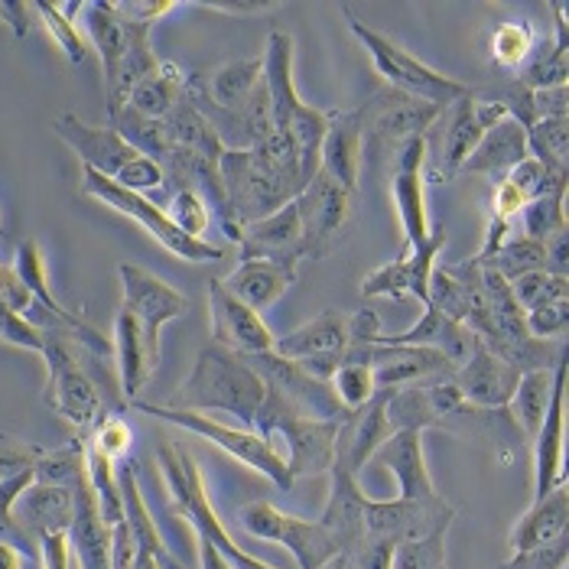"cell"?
Returning a JSON list of instances; mask_svg holds the SVG:
<instances>
[{
    "instance_id": "cell-39",
    "label": "cell",
    "mask_w": 569,
    "mask_h": 569,
    "mask_svg": "<svg viewBox=\"0 0 569 569\" xmlns=\"http://www.w3.org/2000/svg\"><path fill=\"white\" fill-rule=\"evenodd\" d=\"M186 94H189V76L176 62H160V69L150 79L133 88L124 108L147 121H167Z\"/></svg>"
},
{
    "instance_id": "cell-4",
    "label": "cell",
    "mask_w": 569,
    "mask_h": 569,
    "mask_svg": "<svg viewBox=\"0 0 569 569\" xmlns=\"http://www.w3.org/2000/svg\"><path fill=\"white\" fill-rule=\"evenodd\" d=\"M267 400L263 378L248 365V358L221 346H206L199 351L189 378L179 385L170 407L179 410H199V413H234L241 420V430L254 433V420Z\"/></svg>"
},
{
    "instance_id": "cell-56",
    "label": "cell",
    "mask_w": 569,
    "mask_h": 569,
    "mask_svg": "<svg viewBox=\"0 0 569 569\" xmlns=\"http://www.w3.org/2000/svg\"><path fill=\"white\" fill-rule=\"evenodd\" d=\"M567 104H569L567 86L530 91V114H533V121H540V118H567Z\"/></svg>"
},
{
    "instance_id": "cell-1",
    "label": "cell",
    "mask_w": 569,
    "mask_h": 569,
    "mask_svg": "<svg viewBox=\"0 0 569 569\" xmlns=\"http://www.w3.org/2000/svg\"><path fill=\"white\" fill-rule=\"evenodd\" d=\"M221 176V228L238 244L241 228L261 221L293 202L303 189L300 163L293 150H251L224 147L219 160Z\"/></svg>"
},
{
    "instance_id": "cell-21",
    "label": "cell",
    "mask_w": 569,
    "mask_h": 569,
    "mask_svg": "<svg viewBox=\"0 0 569 569\" xmlns=\"http://www.w3.org/2000/svg\"><path fill=\"white\" fill-rule=\"evenodd\" d=\"M297 209H300V224H303V238H307V258L322 261L336 248V241L349 221L351 192L342 182H336L332 176L319 170L300 189Z\"/></svg>"
},
{
    "instance_id": "cell-25",
    "label": "cell",
    "mask_w": 569,
    "mask_h": 569,
    "mask_svg": "<svg viewBox=\"0 0 569 569\" xmlns=\"http://www.w3.org/2000/svg\"><path fill=\"white\" fill-rule=\"evenodd\" d=\"M449 378H452L456 391H459V397L469 407H479V410H508L511 397L518 391L521 371H515L511 365H505L501 358H495L476 339L472 355Z\"/></svg>"
},
{
    "instance_id": "cell-15",
    "label": "cell",
    "mask_w": 569,
    "mask_h": 569,
    "mask_svg": "<svg viewBox=\"0 0 569 569\" xmlns=\"http://www.w3.org/2000/svg\"><path fill=\"white\" fill-rule=\"evenodd\" d=\"M427 137L403 140L391 157V199H395L403 248H417L430 238L433 224L427 212Z\"/></svg>"
},
{
    "instance_id": "cell-55",
    "label": "cell",
    "mask_w": 569,
    "mask_h": 569,
    "mask_svg": "<svg viewBox=\"0 0 569 569\" xmlns=\"http://www.w3.org/2000/svg\"><path fill=\"white\" fill-rule=\"evenodd\" d=\"M395 550H397V543H391V540L365 537V540H361V547L351 553L349 560L358 569H391V563H395Z\"/></svg>"
},
{
    "instance_id": "cell-7",
    "label": "cell",
    "mask_w": 569,
    "mask_h": 569,
    "mask_svg": "<svg viewBox=\"0 0 569 569\" xmlns=\"http://www.w3.org/2000/svg\"><path fill=\"white\" fill-rule=\"evenodd\" d=\"M342 420H309L290 410L280 397L267 388L261 413L254 420V433L263 437L277 456L287 462L290 479L326 476L336 462V439Z\"/></svg>"
},
{
    "instance_id": "cell-63",
    "label": "cell",
    "mask_w": 569,
    "mask_h": 569,
    "mask_svg": "<svg viewBox=\"0 0 569 569\" xmlns=\"http://www.w3.org/2000/svg\"><path fill=\"white\" fill-rule=\"evenodd\" d=\"M160 569H186V567H182V563L176 560L173 553H170V547H167V550L160 553Z\"/></svg>"
},
{
    "instance_id": "cell-16",
    "label": "cell",
    "mask_w": 569,
    "mask_h": 569,
    "mask_svg": "<svg viewBox=\"0 0 569 569\" xmlns=\"http://www.w3.org/2000/svg\"><path fill=\"white\" fill-rule=\"evenodd\" d=\"M346 349H349V316L339 309L319 312L316 319H309L287 336H277L273 342V355L303 365L319 381H332L336 368L346 358Z\"/></svg>"
},
{
    "instance_id": "cell-47",
    "label": "cell",
    "mask_w": 569,
    "mask_h": 569,
    "mask_svg": "<svg viewBox=\"0 0 569 569\" xmlns=\"http://www.w3.org/2000/svg\"><path fill=\"white\" fill-rule=\"evenodd\" d=\"M329 388H332V395H336L339 407H342L346 413L361 410L371 397L378 395V388H375V371H371V365H361V361H346V365H339L336 375H332V381H329Z\"/></svg>"
},
{
    "instance_id": "cell-57",
    "label": "cell",
    "mask_w": 569,
    "mask_h": 569,
    "mask_svg": "<svg viewBox=\"0 0 569 569\" xmlns=\"http://www.w3.org/2000/svg\"><path fill=\"white\" fill-rule=\"evenodd\" d=\"M525 196L508 182V179H498L495 182V192H491V209H488V216H498V219L511 221L515 216H521L525 212Z\"/></svg>"
},
{
    "instance_id": "cell-43",
    "label": "cell",
    "mask_w": 569,
    "mask_h": 569,
    "mask_svg": "<svg viewBox=\"0 0 569 569\" xmlns=\"http://www.w3.org/2000/svg\"><path fill=\"white\" fill-rule=\"evenodd\" d=\"M537 33L527 20H511V23H501L495 27V33L488 37V56L498 69L505 72H521L527 66V59L533 56L537 49Z\"/></svg>"
},
{
    "instance_id": "cell-11",
    "label": "cell",
    "mask_w": 569,
    "mask_h": 569,
    "mask_svg": "<svg viewBox=\"0 0 569 569\" xmlns=\"http://www.w3.org/2000/svg\"><path fill=\"white\" fill-rule=\"evenodd\" d=\"M46 403L66 420L72 423L79 433H91L94 423L104 417V400L98 395V388L91 385L86 368L76 361V355L69 351V342L62 332L46 329Z\"/></svg>"
},
{
    "instance_id": "cell-32",
    "label": "cell",
    "mask_w": 569,
    "mask_h": 569,
    "mask_svg": "<svg viewBox=\"0 0 569 569\" xmlns=\"http://www.w3.org/2000/svg\"><path fill=\"white\" fill-rule=\"evenodd\" d=\"M375 459L395 472L397 498H433L439 495L430 466H427V449H423V433L420 430H395L391 439L375 452Z\"/></svg>"
},
{
    "instance_id": "cell-12",
    "label": "cell",
    "mask_w": 569,
    "mask_h": 569,
    "mask_svg": "<svg viewBox=\"0 0 569 569\" xmlns=\"http://www.w3.org/2000/svg\"><path fill=\"white\" fill-rule=\"evenodd\" d=\"M238 525L244 527L251 537L258 540H270L280 543L293 553V560L300 563V569H322L329 560L346 557L336 540L329 537V530L322 527V521H303L293 515H283L280 508H273L270 501H248L238 511Z\"/></svg>"
},
{
    "instance_id": "cell-10",
    "label": "cell",
    "mask_w": 569,
    "mask_h": 569,
    "mask_svg": "<svg viewBox=\"0 0 569 569\" xmlns=\"http://www.w3.org/2000/svg\"><path fill=\"white\" fill-rule=\"evenodd\" d=\"M82 192L91 196V199H98L101 206L114 209L118 216H128V219L137 221V224H140L157 244H163L173 258H182V261L189 263H212L224 258V248L206 241V238H192V234L179 231L173 221L167 219L163 206L150 202V199L140 196V192H131V189L118 186V182L108 179V176L94 173V170H86V167H82Z\"/></svg>"
},
{
    "instance_id": "cell-52",
    "label": "cell",
    "mask_w": 569,
    "mask_h": 569,
    "mask_svg": "<svg viewBox=\"0 0 569 569\" xmlns=\"http://www.w3.org/2000/svg\"><path fill=\"white\" fill-rule=\"evenodd\" d=\"M88 442H91V446H98L101 452H108L114 462H121V459H128V449H131V427H128L121 417L104 413V417L94 423V430H91Z\"/></svg>"
},
{
    "instance_id": "cell-50",
    "label": "cell",
    "mask_w": 569,
    "mask_h": 569,
    "mask_svg": "<svg viewBox=\"0 0 569 569\" xmlns=\"http://www.w3.org/2000/svg\"><path fill=\"white\" fill-rule=\"evenodd\" d=\"M0 342L13 346V349H27L43 355L46 346V329H40L37 322H30L27 316H17L0 303Z\"/></svg>"
},
{
    "instance_id": "cell-6",
    "label": "cell",
    "mask_w": 569,
    "mask_h": 569,
    "mask_svg": "<svg viewBox=\"0 0 569 569\" xmlns=\"http://www.w3.org/2000/svg\"><path fill=\"white\" fill-rule=\"evenodd\" d=\"M157 462H160V472H163V482H167L170 505H173L176 515L189 525V530L196 533V540L216 543L234 569H277L258 560V557H251L248 550H241L234 543V537L228 533V527L221 525L216 508H212V498H209L206 476H202L199 462L182 446L160 442L157 446Z\"/></svg>"
},
{
    "instance_id": "cell-26",
    "label": "cell",
    "mask_w": 569,
    "mask_h": 569,
    "mask_svg": "<svg viewBox=\"0 0 569 569\" xmlns=\"http://www.w3.org/2000/svg\"><path fill=\"white\" fill-rule=\"evenodd\" d=\"M385 403H388V391H378L371 397L361 410L349 413L342 423H339V439H336V462L332 466H342L346 472H351L358 479V472L365 469V462L375 459V452L391 439V423H388V413H385Z\"/></svg>"
},
{
    "instance_id": "cell-13",
    "label": "cell",
    "mask_w": 569,
    "mask_h": 569,
    "mask_svg": "<svg viewBox=\"0 0 569 569\" xmlns=\"http://www.w3.org/2000/svg\"><path fill=\"white\" fill-rule=\"evenodd\" d=\"M501 118H508L505 104H498L491 98L482 101L476 91H469L466 98L449 104V121H446V131L439 137L437 153L427 157V182H449V179H456L459 170H462V163L479 147L485 131L491 124H498Z\"/></svg>"
},
{
    "instance_id": "cell-19",
    "label": "cell",
    "mask_w": 569,
    "mask_h": 569,
    "mask_svg": "<svg viewBox=\"0 0 569 569\" xmlns=\"http://www.w3.org/2000/svg\"><path fill=\"white\" fill-rule=\"evenodd\" d=\"M248 365L263 378V385L280 397L290 410H297L300 417L309 420H346L349 413L339 407V400L332 395L329 381L312 378L303 365L287 361L273 351L267 355H251Z\"/></svg>"
},
{
    "instance_id": "cell-30",
    "label": "cell",
    "mask_w": 569,
    "mask_h": 569,
    "mask_svg": "<svg viewBox=\"0 0 569 569\" xmlns=\"http://www.w3.org/2000/svg\"><path fill=\"white\" fill-rule=\"evenodd\" d=\"M332 485H329V501H326V511H322V527L329 530V537L336 540V547L351 557L361 540H365V491L358 488V479L346 472L342 466H332L329 469Z\"/></svg>"
},
{
    "instance_id": "cell-44",
    "label": "cell",
    "mask_w": 569,
    "mask_h": 569,
    "mask_svg": "<svg viewBox=\"0 0 569 569\" xmlns=\"http://www.w3.org/2000/svg\"><path fill=\"white\" fill-rule=\"evenodd\" d=\"M521 221H525V238L537 241V244H547L553 234L567 231V186L527 202Z\"/></svg>"
},
{
    "instance_id": "cell-45",
    "label": "cell",
    "mask_w": 569,
    "mask_h": 569,
    "mask_svg": "<svg viewBox=\"0 0 569 569\" xmlns=\"http://www.w3.org/2000/svg\"><path fill=\"white\" fill-rule=\"evenodd\" d=\"M508 287H511L515 303L525 309V312L569 300V277H557V273H547V270L525 273V277L511 280Z\"/></svg>"
},
{
    "instance_id": "cell-60",
    "label": "cell",
    "mask_w": 569,
    "mask_h": 569,
    "mask_svg": "<svg viewBox=\"0 0 569 569\" xmlns=\"http://www.w3.org/2000/svg\"><path fill=\"white\" fill-rule=\"evenodd\" d=\"M567 241H569V231H560V234H553V238H550V241L543 244V251H547V273H557V277H569Z\"/></svg>"
},
{
    "instance_id": "cell-5",
    "label": "cell",
    "mask_w": 569,
    "mask_h": 569,
    "mask_svg": "<svg viewBox=\"0 0 569 569\" xmlns=\"http://www.w3.org/2000/svg\"><path fill=\"white\" fill-rule=\"evenodd\" d=\"M52 131L76 150V157L82 160L86 170L108 176L131 192L147 196V192H160L167 186L163 167L157 160H150L147 153H140L131 140L111 124L98 128V124L82 121L79 114L66 111L52 121Z\"/></svg>"
},
{
    "instance_id": "cell-28",
    "label": "cell",
    "mask_w": 569,
    "mask_h": 569,
    "mask_svg": "<svg viewBox=\"0 0 569 569\" xmlns=\"http://www.w3.org/2000/svg\"><path fill=\"white\" fill-rule=\"evenodd\" d=\"M365 160V133H361V111H329V128L319 150V170L342 182L349 192L358 189Z\"/></svg>"
},
{
    "instance_id": "cell-9",
    "label": "cell",
    "mask_w": 569,
    "mask_h": 569,
    "mask_svg": "<svg viewBox=\"0 0 569 569\" xmlns=\"http://www.w3.org/2000/svg\"><path fill=\"white\" fill-rule=\"evenodd\" d=\"M131 407L137 413H143V417L163 420V423H170V427L182 430V433H192V437L219 446L224 456H231V459H238L241 466H248V469L267 476L280 491H290L293 479H290V472H287V462H283V459L277 456V449H273L263 437H258V433H251V430H234V427H228V423H219V420L209 417V413L179 410V407H170V403L131 400Z\"/></svg>"
},
{
    "instance_id": "cell-58",
    "label": "cell",
    "mask_w": 569,
    "mask_h": 569,
    "mask_svg": "<svg viewBox=\"0 0 569 569\" xmlns=\"http://www.w3.org/2000/svg\"><path fill=\"white\" fill-rule=\"evenodd\" d=\"M121 13H128L133 20H143V23H157L160 17H167L170 10H176L179 3L173 0H114Z\"/></svg>"
},
{
    "instance_id": "cell-29",
    "label": "cell",
    "mask_w": 569,
    "mask_h": 569,
    "mask_svg": "<svg viewBox=\"0 0 569 569\" xmlns=\"http://www.w3.org/2000/svg\"><path fill=\"white\" fill-rule=\"evenodd\" d=\"M69 550L79 569H114L111 567V525L101 518L94 491L86 476L76 482V515L69 527Z\"/></svg>"
},
{
    "instance_id": "cell-17",
    "label": "cell",
    "mask_w": 569,
    "mask_h": 569,
    "mask_svg": "<svg viewBox=\"0 0 569 569\" xmlns=\"http://www.w3.org/2000/svg\"><path fill=\"white\" fill-rule=\"evenodd\" d=\"M118 277H121V290H124L121 307L133 316L143 342L157 355H163L160 332H163V326H170V322L182 319L189 312V300L179 290H173L167 280H160L157 273L137 267V263H121Z\"/></svg>"
},
{
    "instance_id": "cell-23",
    "label": "cell",
    "mask_w": 569,
    "mask_h": 569,
    "mask_svg": "<svg viewBox=\"0 0 569 569\" xmlns=\"http://www.w3.org/2000/svg\"><path fill=\"white\" fill-rule=\"evenodd\" d=\"M533 442V501L567 482V361L553 368V395Z\"/></svg>"
},
{
    "instance_id": "cell-8",
    "label": "cell",
    "mask_w": 569,
    "mask_h": 569,
    "mask_svg": "<svg viewBox=\"0 0 569 569\" xmlns=\"http://www.w3.org/2000/svg\"><path fill=\"white\" fill-rule=\"evenodd\" d=\"M342 13L349 17V30L351 37L358 43L365 46V52L371 56V66L375 72L388 82V88L395 91H403L410 98H420V101H430V104H439V108H449L456 104L459 98H466L472 88L442 76L439 69L427 66L423 59L410 56L403 46H397L391 37L371 30L368 23H361L358 17H351L349 7H342Z\"/></svg>"
},
{
    "instance_id": "cell-40",
    "label": "cell",
    "mask_w": 569,
    "mask_h": 569,
    "mask_svg": "<svg viewBox=\"0 0 569 569\" xmlns=\"http://www.w3.org/2000/svg\"><path fill=\"white\" fill-rule=\"evenodd\" d=\"M550 395H553V368H540V371L521 375L518 391L508 403V413L518 423V430L525 433L527 442L537 437V430H540V423L547 417Z\"/></svg>"
},
{
    "instance_id": "cell-22",
    "label": "cell",
    "mask_w": 569,
    "mask_h": 569,
    "mask_svg": "<svg viewBox=\"0 0 569 569\" xmlns=\"http://www.w3.org/2000/svg\"><path fill=\"white\" fill-rule=\"evenodd\" d=\"M209 326H212L216 346L234 351L241 358L267 355L277 342V336L270 332L261 312L244 307L221 280L209 283Z\"/></svg>"
},
{
    "instance_id": "cell-59",
    "label": "cell",
    "mask_w": 569,
    "mask_h": 569,
    "mask_svg": "<svg viewBox=\"0 0 569 569\" xmlns=\"http://www.w3.org/2000/svg\"><path fill=\"white\" fill-rule=\"evenodd\" d=\"M30 10H33L30 3H17V0L0 3V17L7 20V27L13 30L17 40H23L30 33Z\"/></svg>"
},
{
    "instance_id": "cell-54",
    "label": "cell",
    "mask_w": 569,
    "mask_h": 569,
    "mask_svg": "<svg viewBox=\"0 0 569 569\" xmlns=\"http://www.w3.org/2000/svg\"><path fill=\"white\" fill-rule=\"evenodd\" d=\"M43 449L30 446V442H20L13 437H0V482L10 479V476H20L27 469H33L40 462Z\"/></svg>"
},
{
    "instance_id": "cell-18",
    "label": "cell",
    "mask_w": 569,
    "mask_h": 569,
    "mask_svg": "<svg viewBox=\"0 0 569 569\" xmlns=\"http://www.w3.org/2000/svg\"><path fill=\"white\" fill-rule=\"evenodd\" d=\"M456 521V508L442 498H391V501H375L365 498V537L407 543L437 530H449Z\"/></svg>"
},
{
    "instance_id": "cell-38",
    "label": "cell",
    "mask_w": 569,
    "mask_h": 569,
    "mask_svg": "<svg viewBox=\"0 0 569 569\" xmlns=\"http://www.w3.org/2000/svg\"><path fill=\"white\" fill-rule=\"evenodd\" d=\"M550 10L557 17V40L537 46L525 69L515 72V82L527 91L557 88L569 82V3H550Z\"/></svg>"
},
{
    "instance_id": "cell-3",
    "label": "cell",
    "mask_w": 569,
    "mask_h": 569,
    "mask_svg": "<svg viewBox=\"0 0 569 569\" xmlns=\"http://www.w3.org/2000/svg\"><path fill=\"white\" fill-rule=\"evenodd\" d=\"M261 59L273 131L293 147L297 163H300V179L307 186L309 179L319 173V150L329 128V111H319L300 98L297 82H293V37L290 33L273 30L267 37Z\"/></svg>"
},
{
    "instance_id": "cell-46",
    "label": "cell",
    "mask_w": 569,
    "mask_h": 569,
    "mask_svg": "<svg viewBox=\"0 0 569 569\" xmlns=\"http://www.w3.org/2000/svg\"><path fill=\"white\" fill-rule=\"evenodd\" d=\"M488 267L505 277L508 283L525 277V273H533V270H547V251L543 244L530 241V238H505V244L498 248V254L488 261Z\"/></svg>"
},
{
    "instance_id": "cell-61",
    "label": "cell",
    "mask_w": 569,
    "mask_h": 569,
    "mask_svg": "<svg viewBox=\"0 0 569 569\" xmlns=\"http://www.w3.org/2000/svg\"><path fill=\"white\" fill-rule=\"evenodd\" d=\"M196 543H199V567L202 569H234L216 543H209V540H196Z\"/></svg>"
},
{
    "instance_id": "cell-49",
    "label": "cell",
    "mask_w": 569,
    "mask_h": 569,
    "mask_svg": "<svg viewBox=\"0 0 569 569\" xmlns=\"http://www.w3.org/2000/svg\"><path fill=\"white\" fill-rule=\"evenodd\" d=\"M505 179L525 196V202H533V199H540V196H547V192L567 186V176H557L553 170H547V167H543L540 160H533V157L521 160Z\"/></svg>"
},
{
    "instance_id": "cell-36",
    "label": "cell",
    "mask_w": 569,
    "mask_h": 569,
    "mask_svg": "<svg viewBox=\"0 0 569 569\" xmlns=\"http://www.w3.org/2000/svg\"><path fill=\"white\" fill-rule=\"evenodd\" d=\"M114 361H118V378H121V395L128 397V403L140 397L147 388V381L153 378V371L160 368V355L150 349L133 322L128 309H118L114 319Z\"/></svg>"
},
{
    "instance_id": "cell-20",
    "label": "cell",
    "mask_w": 569,
    "mask_h": 569,
    "mask_svg": "<svg viewBox=\"0 0 569 569\" xmlns=\"http://www.w3.org/2000/svg\"><path fill=\"white\" fill-rule=\"evenodd\" d=\"M446 248V228L433 224L430 238L417 248H403L395 261L375 267L361 280V297H385V300H407L413 297L420 307L427 309V287L430 273L437 267L439 251Z\"/></svg>"
},
{
    "instance_id": "cell-37",
    "label": "cell",
    "mask_w": 569,
    "mask_h": 569,
    "mask_svg": "<svg viewBox=\"0 0 569 569\" xmlns=\"http://www.w3.org/2000/svg\"><path fill=\"white\" fill-rule=\"evenodd\" d=\"M244 307L254 312L277 307L280 297L297 283V270L273 261H238V267L221 280Z\"/></svg>"
},
{
    "instance_id": "cell-48",
    "label": "cell",
    "mask_w": 569,
    "mask_h": 569,
    "mask_svg": "<svg viewBox=\"0 0 569 569\" xmlns=\"http://www.w3.org/2000/svg\"><path fill=\"white\" fill-rule=\"evenodd\" d=\"M163 212H167V219L173 221L179 231H186L192 238H202V231H209V224L216 219L209 202L196 189H186V186L173 189V196L163 206Z\"/></svg>"
},
{
    "instance_id": "cell-41",
    "label": "cell",
    "mask_w": 569,
    "mask_h": 569,
    "mask_svg": "<svg viewBox=\"0 0 569 569\" xmlns=\"http://www.w3.org/2000/svg\"><path fill=\"white\" fill-rule=\"evenodd\" d=\"M30 7L40 17V23L49 30V37L66 52V59L76 62V66L86 62L88 43L86 37L79 33V23H76V13H82V0L79 3L76 0L72 3H46V0H37Z\"/></svg>"
},
{
    "instance_id": "cell-34",
    "label": "cell",
    "mask_w": 569,
    "mask_h": 569,
    "mask_svg": "<svg viewBox=\"0 0 569 569\" xmlns=\"http://www.w3.org/2000/svg\"><path fill=\"white\" fill-rule=\"evenodd\" d=\"M569 525V488L567 482L557 485L550 495L530 501L525 515L515 521L511 533H508V547L511 553H527L537 547H547L560 537H567Z\"/></svg>"
},
{
    "instance_id": "cell-35",
    "label": "cell",
    "mask_w": 569,
    "mask_h": 569,
    "mask_svg": "<svg viewBox=\"0 0 569 569\" xmlns=\"http://www.w3.org/2000/svg\"><path fill=\"white\" fill-rule=\"evenodd\" d=\"M527 131L525 124H518L511 114L501 118L498 124H491L479 147L472 150V157L462 163L459 176H491V179H505L521 160H527Z\"/></svg>"
},
{
    "instance_id": "cell-31",
    "label": "cell",
    "mask_w": 569,
    "mask_h": 569,
    "mask_svg": "<svg viewBox=\"0 0 569 569\" xmlns=\"http://www.w3.org/2000/svg\"><path fill=\"white\" fill-rule=\"evenodd\" d=\"M371 371L378 391H400L437 375H452V365L439 351L420 346H375Z\"/></svg>"
},
{
    "instance_id": "cell-62",
    "label": "cell",
    "mask_w": 569,
    "mask_h": 569,
    "mask_svg": "<svg viewBox=\"0 0 569 569\" xmlns=\"http://www.w3.org/2000/svg\"><path fill=\"white\" fill-rule=\"evenodd\" d=\"M23 563H27V553L7 540H0V569H23Z\"/></svg>"
},
{
    "instance_id": "cell-53",
    "label": "cell",
    "mask_w": 569,
    "mask_h": 569,
    "mask_svg": "<svg viewBox=\"0 0 569 569\" xmlns=\"http://www.w3.org/2000/svg\"><path fill=\"white\" fill-rule=\"evenodd\" d=\"M569 557V533L547 543V547H537V550H527V553H515L501 569H567Z\"/></svg>"
},
{
    "instance_id": "cell-51",
    "label": "cell",
    "mask_w": 569,
    "mask_h": 569,
    "mask_svg": "<svg viewBox=\"0 0 569 569\" xmlns=\"http://www.w3.org/2000/svg\"><path fill=\"white\" fill-rule=\"evenodd\" d=\"M525 319L527 332H530L533 339H543V342L560 339V342H563V336L569 332V300L550 303V307L543 309H530V312H525Z\"/></svg>"
},
{
    "instance_id": "cell-14",
    "label": "cell",
    "mask_w": 569,
    "mask_h": 569,
    "mask_svg": "<svg viewBox=\"0 0 569 569\" xmlns=\"http://www.w3.org/2000/svg\"><path fill=\"white\" fill-rule=\"evenodd\" d=\"M361 111V133H365V150H385L397 147L410 137H427V131L437 124V118L446 111L439 104L410 98L403 91L385 88L371 101H365Z\"/></svg>"
},
{
    "instance_id": "cell-42",
    "label": "cell",
    "mask_w": 569,
    "mask_h": 569,
    "mask_svg": "<svg viewBox=\"0 0 569 569\" xmlns=\"http://www.w3.org/2000/svg\"><path fill=\"white\" fill-rule=\"evenodd\" d=\"M527 153L557 176H569V118H540L527 128Z\"/></svg>"
},
{
    "instance_id": "cell-33",
    "label": "cell",
    "mask_w": 569,
    "mask_h": 569,
    "mask_svg": "<svg viewBox=\"0 0 569 569\" xmlns=\"http://www.w3.org/2000/svg\"><path fill=\"white\" fill-rule=\"evenodd\" d=\"M378 346H420V349H433L439 351V355L452 365V371H456V368L472 355L476 336H472L462 322H452V319H446L439 309L427 307L417 326H410V329H403V332H397V336H385V332H381V336H378Z\"/></svg>"
},
{
    "instance_id": "cell-27",
    "label": "cell",
    "mask_w": 569,
    "mask_h": 569,
    "mask_svg": "<svg viewBox=\"0 0 569 569\" xmlns=\"http://www.w3.org/2000/svg\"><path fill=\"white\" fill-rule=\"evenodd\" d=\"M72 515H76V485H49L37 482L13 501V521L17 527L40 543L46 533H69L72 527Z\"/></svg>"
},
{
    "instance_id": "cell-2",
    "label": "cell",
    "mask_w": 569,
    "mask_h": 569,
    "mask_svg": "<svg viewBox=\"0 0 569 569\" xmlns=\"http://www.w3.org/2000/svg\"><path fill=\"white\" fill-rule=\"evenodd\" d=\"M82 13H86L88 40L101 56L108 124H111L124 111L133 88L160 69V59L150 46L153 23L121 13L114 0H82Z\"/></svg>"
},
{
    "instance_id": "cell-64",
    "label": "cell",
    "mask_w": 569,
    "mask_h": 569,
    "mask_svg": "<svg viewBox=\"0 0 569 569\" xmlns=\"http://www.w3.org/2000/svg\"><path fill=\"white\" fill-rule=\"evenodd\" d=\"M322 569H351L349 557H336V560H329Z\"/></svg>"
},
{
    "instance_id": "cell-24",
    "label": "cell",
    "mask_w": 569,
    "mask_h": 569,
    "mask_svg": "<svg viewBox=\"0 0 569 569\" xmlns=\"http://www.w3.org/2000/svg\"><path fill=\"white\" fill-rule=\"evenodd\" d=\"M238 251H241V261H273L297 270L307 258V238H303L297 199L267 219L244 224L238 238Z\"/></svg>"
}]
</instances>
